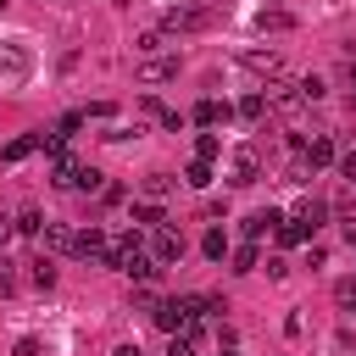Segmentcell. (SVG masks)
Here are the masks:
<instances>
[{
    "label": "cell",
    "instance_id": "obj_5",
    "mask_svg": "<svg viewBox=\"0 0 356 356\" xmlns=\"http://www.w3.org/2000/svg\"><path fill=\"white\" fill-rule=\"evenodd\" d=\"M134 78L139 83H167V78H178V56H145L134 67Z\"/></svg>",
    "mask_w": 356,
    "mask_h": 356
},
{
    "label": "cell",
    "instance_id": "obj_17",
    "mask_svg": "<svg viewBox=\"0 0 356 356\" xmlns=\"http://www.w3.org/2000/svg\"><path fill=\"white\" fill-rule=\"evenodd\" d=\"M33 150H39V134H22V139H11V145L0 150V161H6V167H17V161H22V156H33Z\"/></svg>",
    "mask_w": 356,
    "mask_h": 356
},
{
    "label": "cell",
    "instance_id": "obj_25",
    "mask_svg": "<svg viewBox=\"0 0 356 356\" xmlns=\"http://www.w3.org/2000/svg\"><path fill=\"white\" fill-rule=\"evenodd\" d=\"M28 267H33V273H28V278H33V284H39V289H50V284H56V267H50V256H33V261H28Z\"/></svg>",
    "mask_w": 356,
    "mask_h": 356
},
{
    "label": "cell",
    "instance_id": "obj_38",
    "mask_svg": "<svg viewBox=\"0 0 356 356\" xmlns=\"http://www.w3.org/2000/svg\"><path fill=\"white\" fill-rule=\"evenodd\" d=\"M11 228H17V222H6V217H0V245H6V234H11Z\"/></svg>",
    "mask_w": 356,
    "mask_h": 356
},
{
    "label": "cell",
    "instance_id": "obj_8",
    "mask_svg": "<svg viewBox=\"0 0 356 356\" xmlns=\"http://www.w3.org/2000/svg\"><path fill=\"white\" fill-rule=\"evenodd\" d=\"M239 61H245V72H256V78H278V72H284V56H278V50H245Z\"/></svg>",
    "mask_w": 356,
    "mask_h": 356
},
{
    "label": "cell",
    "instance_id": "obj_34",
    "mask_svg": "<svg viewBox=\"0 0 356 356\" xmlns=\"http://www.w3.org/2000/svg\"><path fill=\"white\" fill-rule=\"evenodd\" d=\"M339 178H345V184H356V150H350V156H339Z\"/></svg>",
    "mask_w": 356,
    "mask_h": 356
},
{
    "label": "cell",
    "instance_id": "obj_31",
    "mask_svg": "<svg viewBox=\"0 0 356 356\" xmlns=\"http://www.w3.org/2000/svg\"><path fill=\"white\" fill-rule=\"evenodd\" d=\"M39 228H44L39 211H22V217H17V234H33V239H39Z\"/></svg>",
    "mask_w": 356,
    "mask_h": 356
},
{
    "label": "cell",
    "instance_id": "obj_6",
    "mask_svg": "<svg viewBox=\"0 0 356 356\" xmlns=\"http://www.w3.org/2000/svg\"><path fill=\"white\" fill-rule=\"evenodd\" d=\"M72 256H83V261H106V256H111V239H106L100 228H83V234L72 239Z\"/></svg>",
    "mask_w": 356,
    "mask_h": 356
},
{
    "label": "cell",
    "instance_id": "obj_14",
    "mask_svg": "<svg viewBox=\"0 0 356 356\" xmlns=\"http://www.w3.org/2000/svg\"><path fill=\"white\" fill-rule=\"evenodd\" d=\"M228 117H234L228 100H200V106H195V122H200V128H217V122H228Z\"/></svg>",
    "mask_w": 356,
    "mask_h": 356
},
{
    "label": "cell",
    "instance_id": "obj_3",
    "mask_svg": "<svg viewBox=\"0 0 356 356\" xmlns=\"http://www.w3.org/2000/svg\"><path fill=\"white\" fill-rule=\"evenodd\" d=\"M50 184H56V189H100V172L83 167V161H72V156L61 150V156H50Z\"/></svg>",
    "mask_w": 356,
    "mask_h": 356
},
{
    "label": "cell",
    "instance_id": "obj_36",
    "mask_svg": "<svg viewBox=\"0 0 356 356\" xmlns=\"http://www.w3.org/2000/svg\"><path fill=\"white\" fill-rule=\"evenodd\" d=\"M111 356H139V345H117V350H111Z\"/></svg>",
    "mask_w": 356,
    "mask_h": 356
},
{
    "label": "cell",
    "instance_id": "obj_39",
    "mask_svg": "<svg viewBox=\"0 0 356 356\" xmlns=\"http://www.w3.org/2000/svg\"><path fill=\"white\" fill-rule=\"evenodd\" d=\"M222 356H239V350H222Z\"/></svg>",
    "mask_w": 356,
    "mask_h": 356
},
{
    "label": "cell",
    "instance_id": "obj_18",
    "mask_svg": "<svg viewBox=\"0 0 356 356\" xmlns=\"http://www.w3.org/2000/svg\"><path fill=\"white\" fill-rule=\"evenodd\" d=\"M167 44H172V33H167V28H150V33H139V39H134V50H139V56H156V50H167Z\"/></svg>",
    "mask_w": 356,
    "mask_h": 356
},
{
    "label": "cell",
    "instance_id": "obj_2",
    "mask_svg": "<svg viewBox=\"0 0 356 356\" xmlns=\"http://www.w3.org/2000/svg\"><path fill=\"white\" fill-rule=\"evenodd\" d=\"M106 261H111L117 273L139 278V284H145V278H156V256L139 245V234H122V239H111V256H106Z\"/></svg>",
    "mask_w": 356,
    "mask_h": 356
},
{
    "label": "cell",
    "instance_id": "obj_32",
    "mask_svg": "<svg viewBox=\"0 0 356 356\" xmlns=\"http://www.w3.org/2000/svg\"><path fill=\"white\" fill-rule=\"evenodd\" d=\"M11 289H17V273H11V261H6V256H0V300H6V295H11Z\"/></svg>",
    "mask_w": 356,
    "mask_h": 356
},
{
    "label": "cell",
    "instance_id": "obj_10",
    "mask_svg": "<svg viewBox=\"0 0 356 356\" xmlns=\"http://www.w3.org/2000/svg\"><path fill=\"white\" fill-rule=\"evenodd\" d=\"M22 78H28V50L6 44L0 50V83H22Z\"/></svg>",
    "mask_w": 356,
    "mask_h": 356
},
{
    "label": "cell",
    "instance_id": "obj_22",
    "mask_svg": "<svg viewBox=\"0 0 356 356\" xmlns=\"http://www.w3.org/2000/svg\"><path fill=\"white\" fill-rule=\"evenodd\" d=\"M184 184H195V189H206V184H211V161H200V156H195V161L184 167Z\"/></svg>",
    "mask_w": 356,
    "mask_h": 356
},
{
    "label": "cell",
    "instance_id": "obj_21",
    "mask_svg": "<svg viewBox=\"0 0 356 356\" xmlns=\"http://www.w3.org/2000/svg\"><path fill=\"white\" fill-rule=\"evenodd\" d=\"M134 222H145V228H161V222H167L161 200H139V206H134Z\"/></svg>",
    "mask_w": 356,
    "mask_h": 356
},
{
    "label": "cell",
    "instance_id": "obj_12",
    "mask_svg": "<svg viewBox=\"0 0 356 356\" xmlns=\"http://www.w3.org/2000/svg\"><path fill=\"white\" fill-rule=\"evenodd\" d=\"M278 222H284V217H278L273 206H261V211H250V217H245V239L256 245V239H267V234H273Z\"/></svg>",
    "mask_w": 356,
    "mask_h": 356
},
{
    "label": "cell",
    "instance_id": "obj_30",
    "mask_svg": "<svg viewBox=\"0 0 356 356\" xmlns=\"http://www.w3.org/2000/svg\"><path fill=\"white\" fill-rule=\"evenodd\" d=\"M334 211H339V217H345V222H350V228H356V195H350V189H345V195H339V200H334Z\"/></svg>",
    "mask_w": 356,
    "mask_h": 356
},
{
    "label": "cell",
    "instance_id": "obj_4",
    "mask_svg": "<svg viewBox=\"0 0 356 356\" xmlns=\"http://www.w3.org/2000/svg\"><path fill=\"white\" fill-rule=\"evenodd\" d=\"M184 250H189V239H184V228H172V222H161L156 228V245H150V256L167 267V261H184Z\"/></svg>",
    "mask_w": 356,
    "mask_h": 356
},
{
    "label": "cell",
    "instance_id": "obj_9",
    "mask_svg": "<svg viewBox=\"0 0 356 356\" xmlns=\"http://www.w3.org/2000/svg\"><path fill=\"white\" fill-rule=\"evenodd\" d=\"M261 178V150L256 145H239L234 150V184H256Z\"/></svg>",
    "mask_w": 356,
    "mask_h": 356
},
{
    "label": "cell",
    "instance_id": "obj_7",
    "mask_svg": "<svg viewBox=\"0 0 356 356\" xmlns=\"http://www.w3.org/2000/svg\"><path fill=\"white\" fill-rule=\"evenodd\" d=\"M161 28H167V33H195V28H206V11H200V6H178V11L161 17Z\"/></svg>",
    "mask_w": 356,
    "mask_h": 356
},
{
    "label": "cell",
    "instance_id": "obj_24",
    "mask_svg": "<svg viewBox=\"0 0 356 356\" xmlns=\"http://www.w3.org/2000/svg\"><path fill=\"white\" fill-rule=\"evenodd\" d=\"M273 234H278V239H284V245H300V239H312V228H306V222H300V217H295V222H278V228H273Z\"/></svg>",
    "mask_w": 356,
    "mask_h": 356
},
{
    "label": "cell",
    "instance_id": "obj_19",
    "mask_svg": "<svg viewBox=\"0 0 356 356\" xmlns=\"http://www.w3.org/2000/svg\"><path fill=\"white\" fill-rule=\"evenodd\" d=\"M200 256H206V261H222V256H228V234H222V228H206V239H200Z\"/></svg>",
    "mask_w": 356,
    "mask_h": 356
},
{
    "label": "cell",
    "instance_id": "obj_40",
    "mask_svg": "<svg viewBox=\"0 0 356 356\" xmlns=\"http://www.w3.org/2000/svg\"><path fill=\"white\" fill-rule=\"evenodd\" d=\"M0 11H6V0H0Z\"/></svg>",
    "mask_w": 356,
    "mask_h": 356
},
{
    "label": "cell",
    "instance_id": "obj_33",
    "mask_svg": "<svg viewBox=\"0 0 356 356\" xmlns=\"http://www.w3.org/2000/svg\"><path fill=\"white\" fill-rule=\"evenodd\" d=\"M300 95L317 106V100H323V78H300Z\"/></svg>",
    "mask_w": 356,
    "mask_h": 356
},
{
    "label": "cell",
    "instance_id": "obj_15",
    "mask_svg": "<svg viewBox=\"0 0 356 356\" xmlns=\"http://www.w3.org/2000/svg\"><path fill=\"white\" fill-rule=\"evenodd\" d=\"M295 217H300V222H306V228L317 234V228H323V217H328V200H317V195H306V200L295 206Z\"/></svg>",
    "mask_w": 356,
    "mask_h": 356
},
{
    "label": "cell",
    "instance_id": "obj_28",
    "mask_svg": "<svg viewBox=\"0 0 356 356\" xmlns=\"http://www.w3.org/2000/svg\"><path fill=\"white\" fill-rule=\"evenodd\" d=\"M334 300H339L345 312H356V278H339V284H334Z\"/></svg>",
    "mask_w": 356,
    "mask_h": 356
},
{
    "label": "cell",
    "instance_id": "obj_29",
    "mask_svg": "<svg viewBox=\"0 0 356 356\" xmlns=\"http://www.w3.org/2000/svg\"><path fill=\"white\" fill-rule=\"evenodd\" d=\"M250 267H256V245H239L234 250V273H250Z\"/></svg>",
    "mask_w": 356,
    "mask_h": 356
},
{
    "label": "cell",
    "instance_id": "obj_1",
    "mask_svg": "<svg viewBox=\"0 0 356 356\" xmlns=\"http://www.w3.org/2000/svg\"><path fill=\"white\" fill-rule=\"evenodd\" d=\"M156 328L161 334H200V300L195 295H172V300H156L150 306Z\"/></svg>",
    "mask_w": 356,
    "mask_h": 356
},
{
    "label": "cell",
    "instance_id": "obj_16",
    "mask_svg": "<svg viewBox=\"0 0 356 356\" xmlns=\"http://www.w3.org/2000/svg\"><path fill=\"white\" fill-rule=\"evenodd\" d=\"M234 111H239V117H245V122H261V117H267V111H273V106H267V89H256V95H245V100H239V106H234Z\"/></svg>",
    "mask_w": 356,
    "mask_h": 356
},
{
    "label": "cell",
    "instance_id": "obj_20",
    "mask_svg": "<svg viewBox=\"0 0 356 356\" xmlns=\"http://www.w3.org/2000/svg\"><path fill=\"white\" fill-rule=\"evenodd\" d=\"M256 28L261 33H284V28H295V17L289 11H256Z\"/></svg>",
    "mask_w": 356,
    "mask_h": 356
},
{
    "label": "cell",
    "instance_id": "obj_11",
    "mask_svg": "<svg viewBox=\"0 0 356 356\" xmlns=\"http://www.w3.org/2000/svg\"><path fill=\"white\" fill-rule=\"evenodd\" d=\"M300 156H306V167L317 172V167H328V161H334V139H328V134H312V139L300 145Z\"/></svg>",
    "mask_w": 356,
    "mask_h": 356
},
{
    "label": "cell",
    "instance_id": "obj_27",
    "mask_svg": "<svg viewBox=\"0 0 356 356\" xmlns=\"http://www.w3.org/2000/svg\"><path fill=\"white\" fill-rule=\"evenodd\" d=\"M195 339L200 334H167V356H195Z\"/></svg>",
    "mask_w": 356,
    "mask_h": 356
},
{
    "label": "cell",
    "instance_id": "obj_35",
    "mask_svg": "<svg viewBox=\"0 0 356 356\" xmlns=\"http://www.w3.org/2000/svg\"><path fill=\"white\" fill-rule=\"evenodd\" d=\"M11 356H44V350H39V339H17V350H11Z\"/></svg>",
    "mask_w": 356,
    "mask_h": 356
},
{
    "label": "cell",
    "instance_id": "obj_37",
    "mask_svg": "<svg viewBox=\"0 0 356 356\" xmlns=\"http://www.w3.org/2000/svg\"><path fill=\"white\" fill-rule=\"evenodd\" d=\"M345 78H350V100H356V61H350V67H345Z\"/></svg>",
    "mask_w": 356,
    "mask_h": 356
},
{
    "label": "cell",
    "instance_id": "obj_23",
    "mask_svg": "<svg viewBox=\"0 0 356 356\" xmlns=\"http://www.w3.org/2000/svg\"><path fill=\"white\" fill-rule=\"evenodd\" d=\"M167 195H172V178L167 172H150L145 178V200H167Z\"/></svg>",
    "mask_w": 356,
    "mask_h": 356
},
{
    "label": "cell",
    "instance_id": "obj_26",
    "mask_svg": "<svg viewBox=\"0 0 356 356\" xmlns=\"http://www.w3.org/2000/svg\"><path fill=\"white\" fill-rule=\"evenodd\" d=\"M195 156H200V161H217V156H222V139H217V134H200V139H195Z\"/></svg>",
    "mask_w": 356,
    "mask_h": 356
},
{
    "label": "cell",
    "instance_id": "obj_13",
    "mask_svg": "<svg viewBox=\"0 0 356 356\" xmlns=\"http://www.w3.org/2000/svg\"><path fill=\"white\" fill-rule=\"evenodd\" d=\"M72 239H78V234H72L67 222H44V228H39V245H44V250H56V256H67V250H72Z\"/></svg>",
    "mask_w": 356,
    "mask_h": 356
}]
</instances>
